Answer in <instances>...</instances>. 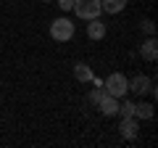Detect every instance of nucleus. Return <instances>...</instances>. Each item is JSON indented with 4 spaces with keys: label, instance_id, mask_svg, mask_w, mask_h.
<instances>
[{
    "label": "nucleus",
    "instance_id": "nucleus-1",
    "mask_svg": "<svg viewBox=\"0 0 158 148\" xmlns=\"http://www.w3.org/2000/svg\"><path fill=\"white\" fill-rule=\"evenodd\" d=\"M103 90H106V95H113V98L121 101L124 95H129V80L121 72H113L103 80Z\"/></svg>",
    "mask_w": 158,
    "mask_h": 148
},
{
    "label": "nucleus",
    "instance_id": "nucleus-2",
    "mask_svg": "<svg viewBox=\"0 0 158 148\" xmlns=\"http://www.w3.org/2000/svg\"><path fill=\"white\" fill-rule=\"evenodd\" d=\"M74 32H77V27H74L71 19H66V16L53 19V24H50V37H53L56 42H69V40L74 37Z\"/></svg>",
    "mask_w": 158,
    "mask_h": 148
},
{
    "label": "nucleus",
    "instance_id": "nucleus-3",
    "mask_svg": "<svg viewBox=\"0 0 158 148\" xmlns=\"http://www.w3.org/2000/svg\"><path fill=\"white\" fill-rule=\"evenodd\" d=\"M71 11L77 13L82 21H90V19H98L103 13V6H100V0H74Z\"/></svg>",
    "mask_w": 158,
    "mask_h": 148
},
{
    "label": "nucleus",
    "instance_id": "nucleus-4",
    "mask_svg": "<svg viewBox=\"0 0 158 148\" xmlns=\"http://www.w3.org/2000/svg\"><path fill=\"white\" fill-rule=\"evenodd\" d=\"M129 93H135V95L156 93V87H153V80H150V77H145V74H137V77H132V80H129Z\"/></svg>",
    "mask_w": 158,
    "mask_h": 148
},
{
    "label": "nucleus",
    "instance_id": "nucleus-5",
    "mask_svg": "<svg viewBox=\"0 0 158 148\" xmlns=\"http://www.w3.org/2000/svg\"><path fill=\"white\" fill-rule=\"evenodd\" d=\"M106 34H108V27H106V21H103L100 16L87 21V37H90V40H95V42H98V40H103Z\"/></svg>",
    "mask_w": 158,
    "mask_h": 148
},
{
    "label": "nucleus",
    "instance_id": "nucleus-6",
    "mask_svg": "<svg viewBox=\"0 0 158 148\" xmlns=\"http://www.w3.org/2000/svg\"><path fill=\"white\" fill-rule=\"evenodd\" d=\"M118 130H121V137H124V140H135L137 132H140V119H135V116H129V119H121Z\"/></svg>",
    "mask_w": 158,
    "mask_h": 148
},
{
    "label": "nucleus",
    "instance_id": "nucleus-7",
    "mask_svg": "<svg viewBox=\"0 0 158 148\" xmlns=\"http://www.w3.org/2000/svg\"><path fill=\"white\" fill-rule=\"evenodd\" d=\"M140 56L145 58V61H156V56H158V40H156V34H148V40H142Z\"/></svg>",
    "mask_w": 158,
    "mask_h": 148
},
{
    "label": "nucleus",
    "instance_id": "nucleus-8",
    "mask_svg": "<svg viewBox=\"0 0 158 148\" xmlns=\"http://www.w3.org/2000/svg\"><path fill=\"white\" fill-rule=\"evenodd\" d=\"M98 108H100V114H103V116H116V114H118V98H113V95H103L100 103H98Z\"/></svg>",
    "mask_w": 158,
    "mask_h": 148
},
{
    "label": "nucleus",
    "instance_id": "nucleus-9",
    "mask_svg": "<svg viewBox=\"0 0 158 148\" xmlns=\"http://www.w3.org/2000/svg\"><path fill=\"white\" fill-rule=\"evenodd\" d=\"M156 114V106L150 101H137L135 103V119H153Z\"/></svg>",
    "mask_w": 158,
    "mask_h": 148
},
{
    "label": "nucleus",
    "instance_id": "nucleus-10",
    "mask_svg": "<svg viewBox=\"0 0 158 148\" xmlns=\"http://www.w3.org/2000/svg\"><path fill=\"white\" fill-rule=\"evenodd\" d=\"M74 77H77V82H90L95 74H92V69L85 61H79V63H74Z\"/></svg>",
    "mask_w": 158,
    "mask_h": 148
},
{
    "label": "nucleus",
    "instance_id": "nucleus-11",
    "mask_svg": "<svg viewBox=\"0 0 158 148\" xmlns=\"http://www.w3.org/2000/svg\"><path fill=\"white\" fill-rule=\"evenodd\" d=\"M127 3L129 0H100V6H103L106 13H121L127 8Z\"/></svg>",
    "mask_w": 158,
    "mask_h": 148
},
{
    "label": "nucleus",
    "instance_id": "nucleus-12",
    "mask_svg": "<svg viewBox=\"0 0 158 148\" xmlns=\"http://www.w3.org/2000/svg\"><path fill=\"white\" fill-rule=\"evenodd\" d=\"M103 95H106V90H103V85H95V87H92L90 93H87V101H90L92 106H98V103H100V98H103Z\"/></svg>",
    "mask_w": 158,
    "mask_h": 148
},
{
    "label": "nucleus",
    "instance_id": "nucleus-13",
    "mask_svg": "<svg viewBox=\"0 0 158 148\" xmlns=\"http://www.w3.org/2000/svg\"><path fill=\"white\" fill-rule=\"evenodd\" d=\"M140 29L145 34H156V21H153V19H142L140 21Z\"/></svg>",
    "mask_w": 158,
    "mask_h": 148
},
{
    "label": "nucleus",
    "instance_id": "nucleus-14",
    "mask_svg": "<svg viewBox=\"0 0 158 148\" xmlns=\"http://www.w3.org/2000/svg\"><path fill=\"white\" fill-rule=\"evenodd\" d=\"M71 6H74V0H58V8L61 11H71Z\"/></svg>",
    "mask_w": 158,
    "mask_h": 148
},
{
    "label": "nucleus",
    "instance_id": "nucleus-15",
    "mask_svg": "<svg viewBox=\"0 0 158 148\" xmlns=\"http://www.w3.org/2000/svg\"><path fill=\"white\" fill-rule=\"evenodd\" d=\"M42 3H53V0H42Z\"/></svg>",
    "mask_w": 158,
    "mask_h": 148
}]
</instances>
